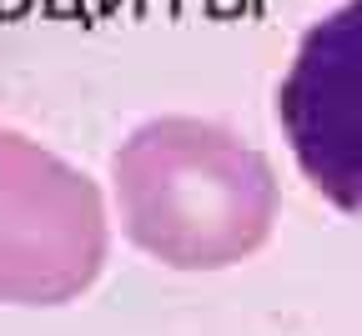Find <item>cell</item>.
Segmentation results:
<instances>
[{"label":"cell","instance_id":"1","mask_svg":"<svg viewBox=\"0 0 362 336\" xmlns=\"http://www.w3.org/2000/svg\"><path fill=\"white\" fill-rule=\"evenodd\" d=\"M121 236L171 271H226L252 261L282 211L272 161L232 126L151 116L111 156Z\"/></svg>","mask_w":362,"mask_h":336},{"label":"cell","instance_id":"2","mask_svg":"<svg viewBox=\"0 0 362 336\" xmlns=\"http://www.w3.org/2000/svg\"><path fill=\"white\" fill-rule=\"evenodd\" d=\"M111 256L101 186L40 140L0 126V306H66Z\"/></svg>","mask_w":362,"mask_h":336},{"label":"cell","instance_id":"3","mask_svg":"<svg viewBox=\"0 0 362 336\" xmlns=\"http://www.w3.org/2000/svg\"><path fill=\"white\" fill-rule=\"evenodd\" d=\"M277 126L307 186L362 221V0L302 30L277 85Z\"/></svg>","mask_w":362,"mask_h":336}]
</instances>
